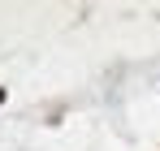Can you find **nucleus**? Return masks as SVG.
I'll list each match as a JSON object with an SVG mask.
<instances>
[{
    "mask_svg": "<svg viewBox=\"0 0 160 151\" xmlns=\"http://www.w3.org/2000/svg\"><path fill=\"white\" fill-rule=\"evenodd\" d=\"M0 104H4V91H0Z\"/></svg>",
    "mask_w": 160,
    "mask_h": 151,
    "instance_id": "obj_1",
    "label": "nucleus"
}]
</instances>
